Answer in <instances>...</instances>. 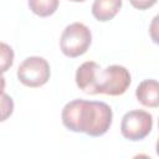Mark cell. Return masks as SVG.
<instances>
[{
	"instance_id": "6da1fadb",
	"label": "cell",
	"mask_w": 159,
	"mask_h": 159,
	"mask_svg": "<svg viewBox=\"0 0 159 159\" xmlns=\"http://www.w3.org/2000/svg\"><path fill=\"white\" fill-rule=\"evenodd\" d=\"M61 119L62 124L71 132L101 137L111 128L113 112L104 102L73 99L62 108Z\"/></svg>"
},
{
	"instance_id": "7a4b0ae2",
	"label": "cell",
	"mask_w": 159,
	"mask_h": 159,
	"mask_svg": "<svg viewBox=\"0 0 159 159\" xmlns=\"http://www.w3.org/2000/svg\"><path fill=\"white\" fill-rule=\"evenodd\" d=\"M76 84L87 94L120 96L130 86L129 71L120 65H111L102 68L94 61L83 62L76 71Z\"/></svg>"
},
{
	"instance_id": "3957f363",
	"label": "cell",
	"mask_w": 159,
	"mask_h": 159,
	"mask_svg": "<svg viewBox=\"0 0 159 159\" xmlns=\"http://www.w3.org/2000/svg\"><path fill=\"white\" fill-rule=\"evenodd\" d=\"M92 42L91 30L82 22H72L65 27L60 37V47L65 56L75 58L87 52Z\"/></svg>"
},
{
	"instance_id": "277c9868",
	"label": "cell",
	"mask_w": 159,
	"mask_h": 159,
	"mask_svg": "<svg viewBox=\"0 0 159 159\" xmlns=\"http://www.w3.org/2000/svg\"><path fill=\"white\" fill-rule=\"evenodd\" d=\"M17 80L26 87L37 88L47 83L51 76V68L47 60L40 56L26 57L16 72Z\"/></svg>"
},
{
	"instance_id": "5b68a950",
	"label": "cell",
	"mask_w": 159,
	"mask_h": 159,
	"mask_svg": "<svg viewBox=\"0 0 159 159\" xmlns=\"http://www.w3.org/2000/svg\"><path fill=\"white\" fill-rule=\"evenodd\" d=\"M152 128L153 116L143 109H133L127 112L120 122V133L130 142L144 139L152 132Z\"/></svg>"
},
{
	"instance_id": "8992f818",
	"label": "cell",
	"mask_w": 159,
	"mask_h": 159,
	"mask_svg": "<svg viewBox=\"0 0 159 159\" xmlns=\"http://www.w3.org/2000/svg\"><path fill=\"white\" fill-rule=\"evenodd\" d=\"M135 97L140 104L148 108L159 107V82L155 80H144L142 81L137 89Z\"/></svg>"
},
{
	"instance_id": "52a82bcc",
	"label": "cell",
	"mask_w": 159,
	"mask_h": 159,
	"mask_svg": "<svg viewBox=\"0 0 159 159\" xmlns=\"http://www.w3.org/2000/svg\"><path fill=\"white\" fill-rule=\"evenodd\" d=\"M122 0H94L92 4V15L96 20L106 22L112 20L120 10Z\"/></svg>"
},
{
	"instance_id": "ba28073f",
	"label": "cell",
	"mask_w": 159,
	"mask_h": 159,
	"mask_svg": "<svg viewBox=\"0 0 159 159\" xmlns=\"http://www.w3.org/2000/svg\"><path fill=\"white\" fill-rule=\"evenodd\" d=\"M27 4L35 15L40 17H47L56 12L60 0H29Z\"/></svg>"
},
{
	"instance_id": "9c48e42d",
	"label": "cell",
	"mask_w": 159,
	"mask_h": 159,
	"mask_svg": "<svg viewBox=\"0 0 159 159\" xmlns=\"http://www.w3.org/2000/svg\"><path fill=\"white\" fill-rule=\"evenodd\" d=\"M14 62V51L12 48L6 45L5 42H1V72H6L9 67L12 66Z\"/></svg>"
},
{
	"instance_id": "30bf717a",
	"label": "cell",
	"mask_w": 159,
	"mask_h": 159,
	"mask_svg": "<svg viewBox=\"0 0 159 159\" xmlns=\"http://www.w3.org/2000/svg\"><path fill=\"white\" fill-rule=\"evenodd\" d=\"M1 107H2V120H5L9 116H11L12 113V109H14V102H12V98L6 96L4 92L1 94Z\"/></svg>"
},
{
	"instance_id": "8fae6325",
	"label": "cell",
	"mask_w": 159,
	"mask_h": 159,
	"mask_svg": "<svg viewBox=\"0 0 159 159\" xmlns=\"http://www.w3.org/2000/svg\"><path fill=\"white\" fill-rule=\"evenodd\" d=\"M149 35L154 43L159 45V14H157L149 26Z\"/></svg>"
},
{
	"instance_id": "7c38bea8",
	"label": "cell",
	"mask_w": 159,
	"mask_h": 159,
	"mask_svg": "<svg viewBox=\"0 0 159 159\" xmlns=\"http://www.w3.org/2000/svg\"><path fill=\"white\" fill-rule=\"evenodd\" d=\"M158 0H129L130 5L138 10H147L157 4Z\"/></svg>"
},
{
	"instance_id": "4fadbf2b",
	"label": "cell",
	"mask_w": 159,
	"mask_h": 159,
	"mask_svg": "<svg viewBox=\"0 0 159 159\" xmlns=\"http://www.w3.org/2000/svg\"><path fill=\"white\" fill-rule=\"evenodd\" d=\"M155 150H157V154L159 155V138L157 140V144H155Z\"/></svg>"
},
{
	"instance_id": "5bb4252c",
	"label": "cell",
	"mask_w": 159,
	"mask_h": 159,
	"mask_svg": "<svg viewBox=\"0 0 159 159\" xmlns=\"http://www.w3.org/2000/svg\"><path fill=\"white\" fill-rule=\"evenodd\" d=\"M68 1H72V2H83L86 0H68Z\"/></svg>"
},
{
	"instance_id": "9a60e30c",
	"label": "cell",
	"mask_w": 159,
	"mask_h": 159,
	"mask_svg": "<svg viewBox=\"0 0 159 159\" xmlns=\"http://www.w3.org/2000/svg\"><path fill=\"white\" fill-rule=\"evenodd\" d=\"M158 127H159V122H158Z\"/></svg>"
}]
</instances>
